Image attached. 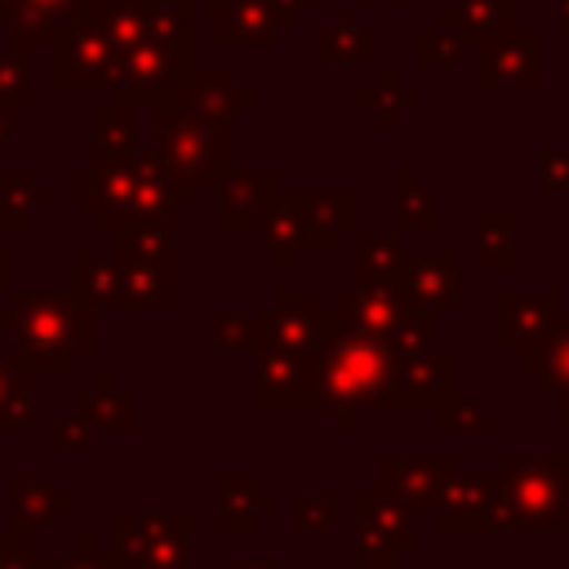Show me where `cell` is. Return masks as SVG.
Listing matches in <instances>:
<instances>
[{
    "label": "cell",
    "mask_w": 569,
    "mask_h": 569,
    "mask_svg": "<svg viewBox=\"0 0 569 569\" xmlns=\"http://www.w3.org/2000/svg\"><path fill=\"white\" fill-rule=\"evenodd\" d=\"M391 382H400L396 351L373 333H338L320 356V396L333 409L382 405L391 400Z\"/></svg>",
    "instance_id": "obj_1"
},
{
    "label": "cell",
    "mask_w": 569,
    "mask_h": 569,
    "mask_svg": "<svg viewBox=\"0 0 569 569\" xmlns=\"http://www.w3.org/2000/svg\"><path fill=\"white\" fill-rule=\"evenodd\" d=\"M502 511L516 516V525H525V529H533V525H569V476L551 458L529 462L520 476L507 480Z\"/></svg>",
    "instance_id": "obj_2"
},
{
    "label": "cell",
    "mask_w": 569,
    "mask_h": 569,
    "mask_svg": "<svg viewBox=\"0 0 569 569\" xmlns=\"http://www.w3.org/2000/svg\"><path fill=\"white\" fill-rule=\"evenodd\" d=\"M453 258L445 253V258H431V262H418V271H413V298H422V307L431 302V307H449V298H453V267H449Z\"/></svg>",
    "instance_id": "obj_3"
}]
</instances>
